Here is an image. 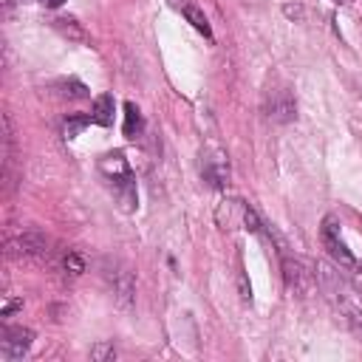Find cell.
Wrapping results in <instances>:
<instances>
[{"mask_svg":"<svg viewBox=\"0 0 362 362\" xmlns=\"http://www.w3.org/2000/svg\"><path fill=\"white\" fill-rule=\"evenodd\" d=\"M99 173L105 175V181L113 187V195L119 198L122 209L124 212H133L136 204H139V195H136V178H133V170L124 158L122 150H113V153H105L99 158Z\"/></svg>","mask_w":362,"mask_h":362,"instance_id":"cell-1","label":"cell"},{"mask_svg":"<svg viewBox=\"0 0 362 362\" xmlns=\"http://www.w3.org/2000/svg\"><path fill=\"white\" fill-rule=\"evenodd\" d=\"M283 280H286V286H288L291 294L305 297L314 288V283H317V269L305 257H297V255L283 252Z\"/></svg>","mask_w":362,"mask_h":362,"instance_id":"cell-2","label":"cell"},{"mask_svg":"<svg viewBox=\"0 0 362 362\" xmlns=\"http://www.w3.org/2000/svg\"><path fill=\"white\" fill-rule=\"evenodd\" d=\"M263 113L266 119L277 122V124H286L297 116V102H294V93L288 85H272L266 88L263 93Z\"/></svg>","mask_w":362,"mask_h":362,"instance_id":"cell-3","label":"cell"},{"mask_svg":"<svg viewBox=\"0 0 362 362\" xmlns=\"http://www.w3.org/2000/svg\"><path fill=\"white\" fill-rule=\"evenodd\" d=\"M320 238H322V246L328 249V255H331L342 269H351V266L356 263L354 255H351V249L345 246V240H342V235H339V223H337L334 215H325V221H322V226H320Z\"/></svg>","mask_w":362,"mask_h":362,"instance_id":"cell-4","label":"cell"},{"mask_svg":"<svg viewBox=\"0 0 362 362\" xmlns=\"http://www.w3.org/2000/svg\"><path fill=\"white\" fill-rule=\"evenodd\" d=\"M45 246H48V240L37 229H23V232L6 238V255L8 257H37L45 252Z\"/></svg>","mask_w":362,"mask_h":362,"instance_id":"cell-5","label":"cell"},{"mask_svg":"<svg viewBox=\"0 0 362 362\" xmlns=\"http://www.w3.org/2000/svg\"><path fill=\"white\" fill-rule=\"evenodd\" d=\"M31 342H34V331H31V328H23V325H17V328H3V334H0V356H3L6 362L23 359V356L28 354Z\"/></svg>","mask_w":362,"mask_h":362,"instance_id":"cell-6","label":"cell"},{"mask_svg":"<svg viewBox=\"0 0 362 362\" xmlns=\"http://www.w3.org/2000/svg\"><path fill=\"white\" fill-rule=\"evenodd\" d=\"M201 178L212 189H223L229 184V161L221 150H204L201 153Z\"/></svg>","mask_w":362,"mask_h":362,"instance_id":"cell-7","label":"cell"},{"mask_svg":"<svg viewBox=\"0 0 362 362\" xmlns=\"http://www.w3.org/2000/svg\"><path fill=\"white\" fill-rule=\"evenodd\" d=\"M54 28L68 40V42H90V37H88V31L82 28V23L76 20V17H54Z\"/></svg>","mask_w":362,"mask_h":362,"instance_id":"cell-8","label":"cell"},{"mask_svg":"<svg viewBox=\"0 0 362 362\" xmlns=\"http://www.w3.org/2000/svg\"><path fill=\"white\" fill-rule=\"evenodd\" d=\"M110 283H113V294H116L119 305H130L133 291H136V286H133V274H130L127 269H119V272L110 274Z\"/></svg>","mask_w":362,"mask_h":362,"instance_id":"cell-9","label":"cell"},{"mask_svg":"<svg viewBox=\"0 0 362 362\" xmlns=\"http://www.w3.org/2000/svg\"><path fill=\"white\" fill-rule=\"evenodd\" d=\"M90 122L93 124H102V127H110L113 124V96L110 93H102L93 99L90 105Z\"/></svg>","mask_w":362,"mask_h":362,"instance_id":"cell-10","label":"cell"},{"mask_svg":"<svg viewBox=\"0 0 362 362\" xmlns=\"http://www.w3.org/2000/svg\"><path fill=\"white\" fill-rule=\"evenodd\" d=\"M178 8H181V14L187 17V23L195 28V31H201L204 37H212V28H209V20H206V14L195 6V3H189V0H181V3H175Z\"/></svg>","mask_w":362,"mask_h":362,"instance_id":"cell-11","label":"cell"},{"mask_svg":"<svg viewBox=\"0 0 362 362\" xmlns=\"http://www.w3.org/2000/svg\"><path fill=\"white\" fill-rule=\"evenodd\" d=\"M141 127H144V122H141L139 107L133 102H124V136L127 139H136L141 133Z\"/></svg>","mask_w":362,"mask_h":362,"instance_id":"cell-12","label":"cell"},{"mask_svg":"<svg viewBox=\"0 0 362 362\" xmlns=\"http://www.w3.org/2000/svg\"><path fill=\"white\" fill-rule=\"evenodd\" d=\"M59 88H62L59 96H65V99H85V96H88V88H85L79 79H62Z\"/></svg>","mask_w":362,"mask_h":362,"instance_id":"cell-13","label":"cell"},{"mask_svg":"<svg viewBox=\"0 0 362 362\" xmlns=\"http://www.w3.org/2000/svg\"><path fill=\"white\" fill-rule=\"evenodd\" d=\"M85 124H90V116H68L65 119V139H74Z\"/></svg>","mask_w":362,"mask_h":362,"instance_id":"cell-14","label":"cell"},{"mask_svg":"<svg viewBox=\"0 0 362 362\" xmlns=\"http://www.w3.org/2000/svg\"><path fill=\"white\" fill-rule=\"evenodd\" d=\"M62 263H65V269H68L71 274H82V272H85V263H82V257H79L76 252H68Z\"/></svg>","mask_w":362,"mask_h":362,"instance_id":"cell-15","label":"cell"},{"mask_svg":"<svg viewBox=\"0 0 362 362\" xmlns=\"http://www.w3.org/2000/svg\"><path fill=\"white\" fill-rule=\"evenodd\" d=\"M90 356H93V359H113V356H116V348H113L110 342H102V345H93V348H90Z\"/></svg>","mask_w":362,"mask_h":362,"instance_id":"cell-16","label":"cell"},{"mask_svg":"<svg viewBox=\"0 0 362 362\" xmlns=\"http://www.w3.org/2000/svg\"><path fill=\"white\" fill-rule=\"evenodd\" d=\"M351 286L362 294V260H356V263L351 266Z\"/></svg>","mask_w":362,"mask_h":362,"instance_id":"cell-17","label":"cell"},{"mask_svg":"<svg viewBox=\"0 0 362 362\" xmlns=\"http://www.w3.org/2000/svg\"><path fill=\"white\" fill-rule=\"evenodd\" d=\"M348 314H351V328L356 331V337L362 339V314H356L354 308H348Z\"/></svg>","mask_w":362,"mask_h":362,"instance_id":"cell-18","label":"cell"},{"mask_svg":"<svg viewBox=\"0 0 362 362\" xmlns=\"http://www.w3.org/2000/svg\"><path fill=\"white\" fill-rule=\"evenodd\" d=\"M20 305H23V303H20V300H8V303H6V305H3V317H8V314H11V311H17V308H20Z\"/></svg>","mask_w":362,"mask_h":362,"instance_id":"cell-19","label":"cell"},{"mask_svg":"<svg viewBox=\"0 0 362 362\" xmlns=\"http://www.w3.org/2000/svg\"><path fill=\"white\" fill-rule=\"evenodd\" d=\"M40 3H42L45 8H57V6H62L65 0H40Z\"/></svg>","mask_w":362,"mask_h":362,"instance_id":"cell-20","label":"cell"},{"mask_svg":"<svg viewBox=\"0 0 362 362\" xmlns=\"http://www.w3.org/2000/svg\"><path fill=\"white\" fill-rule=\"evenodd\" d=\"M331 3H337V6H351L354 0H331Z\"/></svg>","mask_w":362,"mask_h":362,"instance_id":"cell-21","label":"cell"}]
</instances>
